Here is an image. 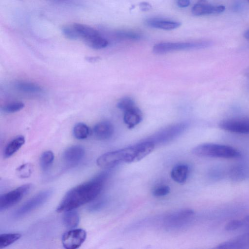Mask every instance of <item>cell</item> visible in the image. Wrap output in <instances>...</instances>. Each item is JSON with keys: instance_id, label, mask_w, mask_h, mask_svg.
Wrapping results in <instances>:
<instances>
[{"instance_id": "cell-1", "label": "cell", "mask_w": 249, "mask_h": 249, "mask_svg": "<svg viewBox=\"0 0 249 249\" xmlns=\"http://www.w3.org/2000/svg\"><path fill=\"white\" fill-rule=\"evenodd\" d=\"M107 176L106 173H102L91 180L71 189L57 206L56 212L75 210L94 199L101 193Z\"/></svg>"}, {"instance_id": "cell-2", "label": "cell", "mask_w": 249, "mask_h": 249, "mask_svg": "<svg viewBox=\"0 0 249 249\" xmlns=\"http://www.w3.org/2000/svg\"><path fill=\"white\" fill-rule=\"evenodd\" d=\"M155 145L151 142L144 140L130 146L112 151L117 165L122 163L137 162L151 153Z\"/></svg>"}, {"instance_id": "cell-3", "label": "cell", "mask_w": 249, "mask_h": 249, "mask_svg": "<svg viewBox=\"0 0 249 249\" xmlns=\"http://www.w3.org/2000/svg\"><path fill=\"white\" fill-rule=\"evenodd\" d=\"M196 156L201 157L223 159H237L241 154L236 149L231 146L213 143L199 144L192 150Z\"/></svg>"}, {"instance_id": "cell-4", "label": "cell", "mask_w": 249, "mask_h": 249, "mask_svg": "<svg viewBox=\"0 0 249 249\" xmlns=\"http://www.w3.org/2000/svg\"><path fill=\"white\" fill-rule=\"evenodd\" d=\"M212 45L213 42L208 40L160 42L153 46V52L154 53L161 54L175 51L205 49L210 47Z\"/></svg>"}, {"instance_id": "cell-5", "label": "cell", "mask_w": 249, "mask_h": 249, "mask_svg": "<svg viewBox=\"0 0 249 249\" xmlns=\"http://www.w3.org/2000/svg\"><path fill=\"white\" fill-rule=\"evenodd\" d=\"M187 127L188 124L185 123L174 124L163 128L145 140L152 142L155 145L166 143L179 137Z\"/></svg>"}, {"instance_id": "cell-6", "label": "cell", "mask_w": 249, "mask_h": 249, "mask_svg": "<svg viewBox=\"0 0 249 249\" xmlns=\"http://www.w3.org/2000/svg\"><path fill=\"white\" fill-rule=\"evenodd\" d=\"M52 194V190L48 189L36 194L17 210L14 214V216L21 217L36 209L44 203Z\"/></svg>"}, {"instance_id": "cell-7", "label": "cell", "mask_w": 249, "mask_h": 249, "mask_svg": "<svg viewBox=\"0 0 249 249\" xmlns=\"http://www.w3.org/2000/svg\"><path fill=\"white\" fill-rule=\"evenodd\" d=\"M31 187V184H24L1 195L0 210H4L15 205L28 193Z\"/></svg>"}, {"instance_id": "cell-8", "label": "cell", "mask_w": 249, "mask_h": 249, "mask_svg": "<svg viewBox=\"0 0 249 249\" xmlns=\"http://www.w3.org/2000/svg\"><path fill=\"white\" fill-rule=\"evenodd\" d=\"M87 232L82 229H71L65 232L62 237V243L66 249L79 248L86 239Z\"/></svg>"}, {"instance_id": "cell-9", "label": "cell", "mask_w": 249, "mask_h": 249, "mask_svg": "<svg viewBox=\"0 0 249 249\" xmlns=\"http://www.w3.org/2000/svg\"><path fill=\"white\" fill-rule=\"evenodd\" d=\"M222 129L232 133H249V118L232 119L222 121L219 124Z\"/></svg>"}, {"instance_id": "cell-10", "label": "cell", "mask_w": 249, "mask_h": 249, "mask_svg": "<svg viewBox=\"0 0 249 249\" xmlns=\"http://www.w3.org/2000/svg\"><path fill=\"white\" fill-rule=\"evenodd\" d=\"M85 154L84 148L79 145H74L67 148L64 152L62 159L66 166L73 167L78 164Z\"/></svg>"}, {"instance_id": "cell-11", "label": "cell", "mask_w": 249, "mask_h": 249, "mask_svg": "<svg viewBox=\"0 0 249 249\" xmlns=\"http://www.w3.org/2000/svg\"><path fill=\"white\" fill-rule=\"evenodd\" d=\"M224 6L213 5L207 0H199L192 8V14L196 16L217 15L225 10Z\"/></svg>"}, {"instance_id": "cell-12", "label": "cell", "mask_w": 249, "mask_h": 249, "mask_svg": "<svg viewBox=\"0 0 249 249\" xmlns=\"http://www.w3.org/2000/svg\"><path fill=\"white\" fill-rule=\"evenodd\" d=\"M82 40L88 47L96 50L104 49L108 45V40L95 29L86 36Z\"/></svg>"}, {"instance_id": "cell-13", "label": "cell", "mask_w": 249, "mask_h": 249, "mask_svg": "<svg viewBox=\"0 0 249 249\" xmlns=\"http://www.w3.org/2000/svg\"><path fill=\"white\" fill-rule=\"evenodd\" d=\"M92 133L97 140H106L112 136L114 133V127L109 122L101 121L94 126Z\"/></svg>"}, {"instance_id": "cell-14", "label": "cell", "mask_w": 249, "mask_h": 249, "mask_svg": "<svg viewBox=\"0 0 249 249\" xmlns=\"http://www.w3.org/2000/svg\"><path fill=\"white\" fill-rule=\"evenodd\" d=\"M145 24L149 27L164 30H172L179 27L181 23L178 21L160 18H150L145 21Z\"/></svg>"}, {"instance_id": "cell-15", "label": "cell", "mask_w": 249, "mask_h": 249, "mask_svg": "<svg viewBox=\"0 0 249 249\" xmlns=\"http://www.w3.org/2000/svg\"><path fill=\"white\" fill-rule=\"evenodd\" d=\"M194 214L192 210H182L168 216L165 219V222L170 226H178L185 223Z\"/></svg>"}, {"instance_id": "cell-16", "label": "cell", "mask_w": 249, "mask_h": 249, "mask_svg": "<svg viewBox=\"0 0 249 249\" xmlns=\"http://www.w3.org/2000/svg\"><path fill=\"white\" fill-rule=\"evenodd\" d=\"M142 118V112L136 106L124 111V121L129 128H132L138 125Z\"/></svg>"}, {"instance_id": "cell-17", "label": "cell", "mask_w": 249, "mask_h": 249, "mask_svg": "<svg viewBox=\"0 0 249 249\" xmlns=\"http://www.w3.org/2000/svg\"><path fill=\"white\" fill-rule=\"evenodd\" d=\"M25 138L20 135L11 140L6 145L4 151V156L9 158L16 153L25 143Z\"/></svg>"}, {"instance_id": "cell-18", "label": "cell", "mask_w": 249, "mask_h": 249, "mask_svg": "<svg viewBox=\"0 0 249 249\" xmlns=\"http://www.w3.org/2000/svg\"><path fill=\"white\" fill-rule=\"evenodd\" d=\"M188 174V167L185 164H179L174 167L170 173L173 180L178 183L185 182Z\"/></svg>"}, {"instance_id": "cell-19", "label": "cell", "mask_w": 249, "mask_h": 249, "mask_svg": "<svg viewBox=\"0 0 249 249\" xmlns=\"http://www.w3.org/2000/svg\"><path fill=\"white\" fill-rule=\"evenodd\" d=\"M79 215L75 210H71L65 212L63 217V222L68 229L75 228L79 224Z\"/></svg>"}, {"instance_id": "cell-20", "label": "cell", "mask_w": 249, "mask_h": 249, "mask_svg": "<svg viewBox=\"0 0 249 249\" xmlns=\"http://www.w3.org/2000/svg\"><path fill=\"white\" fill-rule=\"evenodd\" d=\"M113 33V36L118 40H137L142 37L139 33L131 30H119Z\"/></svg>"}, {"instance_id": "cell-21", "label": "cell", "mask_w": 249, "mask_h": 249, "mask_svg": "<svg viewBox=\"0 0 249 249\" xmlns=\"http://www.w3.org/2000/svg\"><path fill=\"white\" fill-rule=\"evenodd\" d=\"M90 130L88 126L84 123H78L73 127V136L78 140H84L89 135Z\"/></svg>"}, {"instance_id": "cell-22", "label": "cell", "mask_w": 249, "mask_h": 249, "mask_svg": "<svg viewBox=\"0 0 249 249\" xmlns=\"http://www.w3.org/2000/svg\"><path fill=\"white\" fill-rule=\"evenodd\" d=\"M21 237V234L19 233H7L0 235V248H4L17 240Z\"/></svg>"}, {"instance_id": "cell-23", "label": "cell", "mask_w": 249, "mask_h": 249, "mask_svg": "<svg viewBox=\"0 0 249 249\" xmlns=\"http://www.w3.org/2000/svg\"><path fill=\"white\" fill-rule=\"evenodd\" d=\"M16 87L19 90L25 92L37 93L42 90L38 85L28 82H19L17 84Z\"/></svg>"}, {"instance_id": "cell-24", "label": "cell", "mask_w": 249, "mask_h": 249, "mask_svg": "<svg viewBox=\"0 0 249 249\" xmlns=\"http://www.w3.org/2000/svg\"><path fill=\"white\" fill-rule=\"evenodd\" d=\"M54 160V154L51 151L44 152L40 158V165L43 170H47L52 164Z\"/></svg>"}, {"instance_id": "cell-25", "label": "cell", "mask_w": 249, "mask_h": 249, "mask_svg": "<svg viewBox=\"0 0 249 249\" xmlns=\"http://www.w3.org/2000/svg\"><path fill=\"white\" fill-rule=\"evenodd\" d=\"M24 107V104L23 102H12L1 107V110L6 113H13L21 110Z\"/></svg>"}, {"instance_id": "cell-26", "label": "cell", "mask_w": 249, "mask_h": 249, "mask_svg": "<svg viewBox=\"0 0 249 249\" xmlns=\"http://www.w3.org/2000/svg\"><path fill=\"white\" fill-rule=\"evenodd\" d=\"M136 106L134 100L130 97H125L121 99L117 104V107L124 111Z\"/></svg>"}, {"instance_id": "cell-27", "label": "cell", "mask_w": 249, "mask_h": 249, "mask_svg": "<svg viewBox=\"0 0 249 249\" xmlns=\"http://www.w3.org/2000/svg\"><path fill=\"white\" fill-rule=\"evenodd\" d=\"M32 171V165L30 163H25L17 169V174L20 178H26L30 176Z\"/></svg>"}, {"instance_id": "cell-28", "label": "cell", "mask_w": 249, "mask_h": 249, "mask_svg": "<svg viewBox=\"0 0 249 249\" xmlns=\"http://www.w3.org/2000/svg\"><path fill=\"white\" fill-rule=\"evenodd\" d=\"M170 189L168 186L161 185L157 187L153 191V195L157 197L165 196L170 193Z\"/></svg>"}, {"instance_id": "cell-29", "label": "cell", "mask_w": 249, "mask_h": 249, "mask_svg": "<svg viewBox=\"0 0 249 249\" xmlns=\"http://www.w3.org/2000/svg\"><path fill=\"white\" fill-rule=\"evenodd\" d=\"M243 225L241 220H232L229 222L225 226V229L227 231H232L242 227Z\"/></svg>"}, {"instance_id": "cell-30", "label": "cell", "mask_w": 249, "mask_h": 249, "mask_svg": "<svg viewBox=\"0 0 249 249\" xmlns=\"http://www.w3.org/2000/svg\"><path fill=\"white\" fill-rule=\"evenodd\" d=\"M139 6L140 10L143 12L149 11L152 8L150 4L144 1L140 3Z\"/></svg>"}, {"instance_id": "cell-31", "label": "cell", "mask_w": 249, "mask_h": 249, "mask_svg": "<svg viewBox=\"0 0 249 249\" xmlns=\"http://www.w3.org/2000/svg\"><path fill=\"white\" fill-rule=\"evenodd\" d=\"M190 4V0H178L177 5L181 8L188 7Z\"/></svg>"}, {"instance_id": "cell-32", "label": "cell", "mask_w": 249, "mask_h": 249, "mask_svg": "<svg viewBox=\"0 0 249 249\" xmlns=\"http://www.w3.org/2000/svg\"><path fill=\"white\" fill-rule=\"evenodd\" d=\"M243 221V225L247 226L249 229V215L246 217L244 219L242 220Z\"/></svg>"}, {"instance_id": "cell-33", "label": "cell", "mask_w": 249, "mask_h": 249, "mask_svg": "<svg viewBox=\"0 0 249 249\" xmlns=\"http://www.w3.org/2000/svg\"><path fill=\"white\" fill-rule=\"evenodd\" d=\"M244 75L245 77L249 78V67L244 71Z\"/></svg>"}, {"instance_id": "cell-34", "label": "cell", "mask_w": 249, "mask_h": 249, "mask_svg": "<svg viewBox=\"0 0 249 249\" xmlns=\"http://www.w3.org/2000/svg\"><path fill=\"white\" fill-rule=\"evenodd\" d=\"M244 36L245 38L249 40V29L245 32Z\"/></svg>"}, {"instance_id": "cell-35", "label": "cell", "mask_w": 249, "mask_h": 249, "mask_svg": "<svg viewBox=\"0 0 249 249\" xmlns=\"http://www.w3.org/2000/svg\"><path fill=\"white\" fill-rule=\"evenodd\" d=\"M249 2V0H247Z\"/></svg>"}]
</instances>
